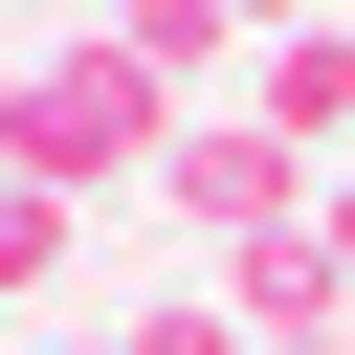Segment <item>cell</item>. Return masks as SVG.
Returning a JSON list of instances; mask_svg holds the SVG:
<instances>
[{"label":"cell","instance_id":"cell-1","mask_svg":"<svg viewBox=\"0 0 355 355\" xmlns=\"http://www.w3.org/2000/svg\"><path fill=\"white\" fill-rule=\"evenodd\" d=\"M155 155H178V89H155L111 22H67V44H22V67H0V178L89 200V178H155Z\"/></svg>","mask_w":355,"mask_h":355},{"label":"cell","instance_id":"cell-2","mask_svg":"<svg viewBox=\"0 0 355 355\" xmlns=\"http://www.w3.org/2000/svg\"><path fill=\"white\" fill-rule=\"evenodd\" d=\"M155 200H178L200 244H266V222H311V200H288V133H266V111H244V133H200V111H178V155H155Z\"/></svg>","mask_w":355,"mask_h":355},{"label":"cell","instance_id":"cell-3","mask_svg":"<svg viewBox=\"0 0 355 355\" xmlns=\"http://www.w3.org/2000/svg\"><path fill=\"white\" fill-rule=\"evenodd\" d=\"M266 133H288V155L355 133V44H266Z\"/></svg>","mask_w":355,"mask_h":355},{"label":"cell","instance_id":"cell-4","mask_svg":"<svg viewBox=\"0 0 355 355\" xmlns=\"http://www.w3.org/2000/svg\"><path fill=\"white\" fill-rule=\"evenodd\" d=\"M44 288H67V200H44V178H0V333H22Z\"/></svg>","mask_w":355,"mask_h":355},{"label":"cell","instance_id":"cell-5","mask_svg":"<svg viewBox=\"0 0 355 355\" xmlns=\"http://www.w3.org/2000/svg\"><path fill=\"white\" fill-rule=\"evenodd\" d=\"M111 355H266V333H244V311H222V288H155V311H133V333H111Z\"/></svg>","mask_w":355,"mask_h":355},{"label":"cell","instance_id":"cell-6","mask_svg":"<svg viewBox=\"0 0 355 355\" xmlns=\"http://www.w3.org/2000/svg\"><path fill=\"white\" fill-rule=\"evenodd\" d=\"M200 22H288V0H200Z\"/></svg>","mask_w":355,"mask_h":355},{"label":"cell","instance_id":"cell-7","mask_svg":"<svg viewBox=\"0 0 355 355\" xmlns=\"http://www.w3.org/2000/svg\"><path fill=\"white\" fill-rule=\"evenodd\" d=\"M22 22H44V44H67V22H89V0H22Z\"/></svg>","mask_w":355,"mask_h":355},{"label":"cell","instance_id":"cell-8","mask_svg":"<svg viewBox=\"0 0 355 355\" xmlns=\"http://www.w3.org/2000/svg\"><path fill=\"white\" fill-rule=\"evenodd\" d=\"M333 266H355V200H333Z\"/></svg>","mask_w":355,"mask_h":355},{"label":"cell","instance_id":"cell-9","mask_svg":"<svg viewBox=\"0 0 355 355\" xmlns=\"http://www.w3.org/2000/svg\"><path fill=\"white\" fill-rule=\"evenodd\" d=\"M67 355H89V333H67Z\"/></svg>","mask_w":355,"mask_h":355}]
</instances>
